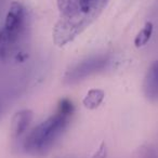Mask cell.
<instances>
[{
    "label": "cell",
    "mask_w": 158,
    "mask_h": 158,
    "mask_svg": "<svg viewBox=\"0 0 158 158\" xmlns=\"http://www.w3.org/2000/svg\"><path fill=\"white\" fill-rule=\"evenodd\" d=\"M28 35V14L20 2H12L3 28L0 29V61L7 62L24 54Z\"/></svg>",
    "instance_id": "3957f363"
},
{
    "label": "cell",
    "mask_w": 158,
    "mask_h": 158,
    "mask_svg": "<svg viewBox=\"0 0 158 158\" xmlns=\"http://www.w3.org/2000/svg\"><path fill=\"white\" fill-rule=\"evenodd\" d=\"M143 91L148 101L158 102V61L149 66L143 82Z\"/></svg>",
    "instance_id": "5b68a950"
},
{
    "label": "cell",
    "mask_w": 158,
    "mask_h": 158,
    "mask_svg": "<svg viewBox=\"0 0 158 158\" xmlns=\"http://www.w3.org/2000/svg\"><path fill=\"white\" fill-rule=\"evenodd\" d=\"M33 120V112L31 110H22L13 116L11 121V134L13 139H18L26 131Z\"/></svg>",
    "instance_id": "8992f818"
},
{
    "label": "cell",
    "mask_w": 158,
    "mask_h": 158,
    "mask_svg": "<svg viewBox=\"0 0 158 158\" xmlns=\"http://www.w3.org/2000/svg\"><path fill=\"white\" fill-rule=\"evenodd\" d=\"M152 34H153V23L152 22H146L142 29L139 31V34L135 36V39H134V46L136 48H141V47H144L147 42L149 41L152 37Z\"/></svg>",
    "instance_id": "ba28073f"
},
{
    "label": "cell",
    "mask_w": 158,
    "mask_h": 158,
    "mask_svg": "<svg viewBox=\"0 0 158 158\" xmlns=\"http://www.w3.org/2000/svg\"><path fill=\"white\" fill-rule=\"evenodd\" d=\"M0 113H1V103H0Z\"/></svg>",
    "instance_id": "7c38bea8"
},
{
    "label": "cell",
    "mask_w": 158,
    "mask_h": 158,
    "mask_svg": "<svg viewBox=\"0 0 158 158\" xmlns=\"http://www.w3.org/2000/svg\"><path fill=\"white\" fill-rule=\"evenodd\" d=\"M60 18L53 28V41L64 47L86 31L100 16L108 0H56Z\"/></svg>",
    "instance_id": "6da1fadb"
},
{
    "label": "cell",
    "mask_w": 158,
    "mask_h": 158,
    "mask_svg": "<svg viewBox=\"0 0 158 158\" xmlns=\"http://www.w3.org/2000/svg\"><path fill=\"white\" fill-rule=\"evenodd\" d=\"M105 93L101 89H91L88 93L86 94V97L84 98V105L86 106L88 110H95L98 108L101 103L103 102Z\"/></svg>",
    "instance_id": "52a82bcc"
},
{
    "label": "cell",
    "mask_w": 158,
    "mask_h": 158,
    "mask_svg": "<svg viewBox=\"0 0 158 158\" xmlns=\"http://www.w3.org/2000/svg\"><path fill=\"white\" fill-rule=\"evenodd\" d=\"M108 63H110V60L104 55H98V56H91L89 59H86L73 66L66 73L64 81L67 85L76 84L95 73L102 72L104 68H106Z\"/></svg>",
    "instance_id": "277c9868"
},
{
    "label": "cell",
    "mask_w": 158,
    "mask_h": 158,
    "mask_svg": "<svg viewBox=\"0 0 158 158\" xmlns=\"http://www.w3.org/2000/svg\"><path fill=\"white\" fill-rule=\"evenodd\" d=\"M6 1H7V0H0V12L2 11L3 7H5V3H6Z\"/></svg>",
    "instance_id": "8fae6325"
},
{
    "label": "cell",
    "mask_w": 158,
    "mask_h": 158,
    "mask_svg": "<svg viewBox=\"0 0 158 158\" xmlns=\"http://www.w3.org/2000/svg\"><path fill=\"white\" fill-rule=\"evenodd\" d=\"M142 158H158V153L152 147H144L141 152Z\"/></svg>",
    "instance_id": "9c48e42d"
},
{
    "label": "cell",
    "mask_w": 158,
    "mask_h": 158,
    "mask_svg": "<svg viewBox=\"0 0 158 158\" xmlns=\"http://www.w3.org/2000/svg\"><path fill=\"white\" fill-rule=\"evenodd\" d=\"M106 154H107L106 144H105V142H102L101 144H100L98 151L93 154V156L91 158H106Z\"/></svg>",
    "instance_id": "30bf717a"
},
{
    "label": "cell",
    "mask_w": 158,
    "mask_h": 158,
    "mask_svg": "<svg viewBox=\"0 0 158 158\" xmlns=\"http://www.w3.org/2000/svg\"><path fill=\"white\" fill-rule=\"evenodd\" d=\"M74 110L70 100H61L55 114L28 133L24 142L25 151L33 156H46L68 127Z\"/></svg>",
    "instance_id": "7a4b0ae2"
}]
</instances>
